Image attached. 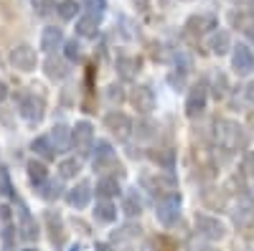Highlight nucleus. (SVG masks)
<instances>
[{
    "label": "nucleus",
    "instance_id": "1",
    "mask_svg": "<svg viewBox=\"0 0 254 251\" xmlns=\"http://www.w3.org/2000/svg\"><path fill=\"white\" fill-rule=\"evenodd\" d=\"M214 137H216V145L226 152H242L247 148V132L239 122L234 119H216L214 122Z\"/></svg>",
    "mask_w": 254,
    "mask_h": 251
},
{
    "label": "nucleus",
    "instance_id": "2",
    "mask_svg": "<svg viewBox=\"0 0 254 251\" xmlns=\"http://www.w3.org/2000/svg\"><path fill=\"white\" fill-rule=\"evenodd\" d=\"M140 185H142V191H147L155 201L178 193V180L171 173H158V170L155 173H142L140 175Z\"/></svg>",
    "mask_w": 254,
    "mask_h": 251
},
{
    "label": "nucleus",
    "instance_id": "3",
    "mask_svg": "<svg viewBox=\"0 0 254 251\" xmlns=\"http://www.w3.org/2000/svg\"><path fill=\"white\" fill-rule=\"evenodd\" d=\"M13 218H15V231H18V236L23 239V241H36L38 239V223H36V218H33V213L28 211V205L20 201V198H15L13 201Z\"/></svg>",
    "mask_w": 254,
    "mask_h": 251
},
{
    "label": "nucleus",
    "instance_id": "4",
    "mask_svg": "<svg viewBox=\"0 0 254 251\" xmlns=\"http://www.w3.org/2000/svg\"><path fill=\"white\" fill-rule=\"evenodd\" d=\"M18 112L28 124H41V119H44V114H46V101L36 92H26L18 101Z\"/></svg>",
    "mask_w": 254,
    "mask_h": 251
},
{
    "label": "nucleus",
    "instance_id": "5",
    "mask_svg": "<svg viewBox=\"0 0 254 251\" xmlns=\"http://www.w3.org/2000/svg\"><path fill=\"white\" fill-rule=\"evenodd\" d=\"M92 148H94V127L87 119H81L71 127V150H76V155L81 157H87L92 155Z\"/></svg>",
    "mask_w": 254,
    "mask_h": 251
},
{
    "label": "nucleus",
    "instance_id": "6",
    "mask_svg": "<svg viewBox=\"0 0 254 251\" xmlns=\"http://www.w3.org/2000/svg\"><path fill=\"white\" fill-rule=\"evenodd\" d=\"M206 104H208V87H206V81H198L188 89V97H186V104H183L186 117L188 119L201 117L206 112Z\"/></svg>",
    "mask_w": 254,
    "mask_h": 251
},
{
    "label": "nucleus",
    "instance_id": "7",
    "mask_svg": "<svg viewBox=\"0 0 254 251\" xmlns=\"http://www.w3.org/2000/svg\"><path fill=\"white\" fill-rule=\"evenodd\" d=\"M193 223H196V231H198V236H201V239H206V241H221V239L226 236V226H224L216 216H208V213H196Z\"/></svg>",
    "mask_w": 254,
    "mask_h": 251
},
{
    "label": "nucleus",
    "instance_id": "8",
    "mask_svg": "<svg viewBox=\"0 0 254 251\" xmlns=\"http://www.w3.org/2000/svg\"><path fill=\"white\" fill-rule=\"evenodd\" d=\"M155 216H158V221L165 228H171L181 218V193H173V196H168V198L155 201Z\"/></svg>",
    "mask_w": 254,
    "mask_h": 251
},
{
    "label": "nucleus",
    "instance_id": "9",
    "mask_svg": "<svg viewBox=\"0 0 254 251\" xmlns=\"http://www.w3.org/2000/svg\"><path fill=\"white\" fill-rule=\"evenodd\" d=\"M10 64H13V69L23 71V74L36 71V66H38V51L31 44H18L10 51Z\"/></svg>",
    "mask_w": 254,
    "mask_h": 251
},
{
    "label": "nucleus",
    "instance_id": "10",
    "mask_svg": "<svg viewBox=\"0 0 254 251\" xmlns=\"http://www.w3.org/2000/svg\"><path fill=\"white\" fill-rule=\"evenodd\" d=\"M104 127H107L117 140H130V135L135 132V122H132L130 117H127L125 112L112 109V112L104 114Z\"/></svg>",
    "mask_w": 254,
    "mask_h": 251
},
{
    "label": "nucleus",
    "instance_id": "11",
    "mask_svg": "<svg viewBox=\"0 0 254 251\" xmlns=\"http://www.w3.org/2000/svg\"><path fill=\"white\" fill-rule=\"evenodd\" d=\"M92 167L94 170H110V167H120L117 165V152L107 140H97L92 148Z\"/></svg>",
    "mask_w": 254,
    "mask_h": 251
},
{
    "label": "nucleus",
    "instance_id": "12",
    "mask_svg": "<svg viewBox=\"0 0 254 251\" xmlns=\"http://www.w3.org/2000/svg\"><path fill=\"white\" fill-rule=\"evenodd\" d=\"M186 33L188 36H193V38H201L206 33H214L219 28V18L216 15H211V13H198V15H190L186 20Z\"/></svg>",
    "mask_w": 254,
    "mask_h": 251
},
{
    "label": "nucleus",
    "instance_id": "13",
    "mask_svg": "<svg viewBox=\"0 0 254 251\" xmlns=\"http://www.w3.org/2000/svg\"><path fill=\"white\" fill-rule=\"evenodd\" d=\"M92 196H94L92 183L89 180H81V183H76L74 188H69V191H66V203L71 208H76V211H84V208L92 203Z\"/></svg>",
    "mask_w": 254,
    "mask_h": 251
},
{
    "label": "nucleus",
    "instance_id": "14",
    "mask_svg": "<svg viewBox=\"0 0 254 251\" xmlns=\"http://www.w3.org/2000/svg\"><path fill=\"white\" fill-rule=\"evenodd\" d=\"M130 104L140 112V114H150L155 109V92L150 87H145V84H137V87H132V94H130Z\"/></svg>",
    "mask_w": 254,
    "mask_h": 251
},
{
    "label": "nucleus",
    "instance_id": "15",
    "mask_svg": "<svg viewBox=\"0 0 254 251\" xmlns=\"http://www.w3.org/2000/svg\"><path fill=\"white\" fill-rule=\"evenodd\" d=\"M231 69H234L239 76H247V74L254 71V53H252L249 46L239 44V46L231 49Z\"/></svg>",
    "mask_w": 254,
    "mask_h": 251
},
{
    "label": "nucleus",
    "instance_id": "16",
    "mask_svg": "<svg viewBox=\"0 0 254 251\" xmlns=\"http://www.w3.org/2000/svg\"><path fill=\"white\" fill-rule=\"evenodd\" d=\"M49 140H51V145H54L56 155L69 152V150H71V127H66V124H61V122L54 124L51 132H49Z\"/></svg>",
    "mask_w": 254,
    "mask_h": 251
},
{
    "label": "nucleus",
    "instance_id": "17",
    "mask_svg": "<svg viewBox=\"0 0 254 251\" xmlns=\"http://www.w3.org/2000/svg\"><path fill=\"white\" fill-rule=\"evenodd\" d=\"M64 44H66V41H64V31L61 28H56V26H46L44 28V33H41V51L44 53L54 56V51L61 49Z\"/></svg>",
    "mask_w": 254,
    "mask_h": 251
},
{
    "label": "nucleus",
    "instance_id": "18",
    "mask_svg": "<svg viewBox=\"0 0 254 251\" xmlns=\"http://www.w3.org/2000/svg\"><path fill=\"white\" fill-rule=\"evenodd\" d=\"M147 160L153 165H158L163 173H171L176 167V150L171 148H155V150H147Z\"/></svg>",
    "mask_w": 254,
    "mask_h": 251
},
{
    "label": "nucleus",
    "instance_id": "19",
    "mask_svg": "<svg viewBox=\"0 0 254 251\" xmlns=\"http://www.w3.org/2000/svg\"><path fill=\"white\" fill-rule=\"evenodd\" d=\"M231 221H234L237 228H252L254 226V205L249 198H244L234 211H231Z\"/></svg>",
    "mask_w": 254,
    "mask_h": 251
},
{
    "label": "nucleus",
    "instance_id": "20",
    "mask_svg": "<svg viewBox=\"0 0 254 251\" xmlns=\"http://www.w3.org/2000/svg\"><path fill=\"white\" fill-rule=\"evenodd\" d=\"M94 193H97V198H102V201L117 198V196H120V180H117L115 175L99 178V180H97V188H94Z\"/></svg>",
    "mask_w": 254,
    "mask_h": 251
},
{
    "label": "nucleus",
    "instance_id": "21",
    "mask_svg": "<svg viewBox=\"0 0 254 251\" xmlns=\"http://www.w3.org/2000/svg\"><path fill=\"white\" fill-rule=\"evenodd\" d=\"M31 152H33L38 160H44V162H51V160L56 157V150H54V145H51L49 135H38V137H33V142H31Z\"/></svg>",
    "mask_w": 254,
    "mask_h": 251
},
{
    "label": "nucleus",
    "instance_id": "22",
    "mask_svg": "<svg viewBox=\"0 0 254 251\" xmlns=\"http://www.w3.org/2000/svg\"><path fill=\"white\" fill-rule=\"evenodd\" d=\"M46 226H49V239H51V244H54L56 249H61V246H64V241H66V234H64L61 216H59V213H54V211H49V213H46Z\"/></svg>",
    "mask_w": 254,
    "mask_h": 251
},
{
    "label": "nucleus",
    "instance_id": "23",
    "mask_svg": "<svg viewBox=\"0 0 254 251\" xmlns=\"http://www.w3.org/2000/svg\"><path fill=\"white\" fill-rule=\"evenodd\" d=\"M26 173H28V180H31V185H33V188L44 185V183L49 180V167H46V162H44V160H38V157L28 160Z\"/></svg>",
    "mask_w": 254,
    "mask_h": 251
},
{
    "label": "nucleus",
    "instance_id": "24",
    "mask_svg": "<svg viewBox=\"0 0 254 251\" xmlns=\"http://www.w3.org/2000/svg\"><path fill=\"white\" fill-rule=\"evenodd\" d=\"M99 15H92V13H87V15H81L79 20H76V36H81V38H97L99 36Z\"/></svg>",
    "mask_w": 254,
    "mask_h": 251
},
{
    "label": "nucleus",
    "instance_id": "25",
    "mask_svg": "<svg viewBox=\"0 0 254 251\" xmlns=\"http://www.w3.org/2000/svg\"><path fill=\"white\" fill-rule=\"evenodd\" d=\"M44 71L51 81H64L69 76V66H66V61L64 58H56V56H49L46 58V64H44Z\"/></svg>",
    "mask_w": 254,
    "mask_h": 251
},
{
    "label": "nucleus",
    "instance_id": "26",
    "mask_svg": "<svg viewBox=\"0 0 254 251\" xmlns=\"http://www.w3.org/2000/svg\"><path fill=\"white\" fill-rule=\"evenodd\" d=\"M208 49H211V53H214V56L229 53V49H234V46H231V36L226 31H214V33L208 36Z\"/></svg>",
    "mask_w": 254,
    "mask_h": 251
},
{
    "label": "nucleus",
    "instance_id": "27",
    "mask_svg": "<svg viewBox=\"0 0 254 251\" xmlns=\"http://www.w3.org/2000/svg\"><path fill=\"white\" fill-rule=\"evenodd\" d=\"M122 213L127 218H137L142 213V201H140V193L137 191H127L122 196Z\"/></svg>",
    "mask_w": 254,
    "mask_h": 251
},
{
    "label": "nucleus",
    "instance_id": "28",
    "mask_svg": "<svg viewBox=\"0 0 254 251\" xmlns=\"http://www.w3.org/2000/svg\"><path fill=\"white\" fill-rule=\"evenodd\" d=\"M94 218H97V223H115L117 221V205L112 201H99L94 205Z\"/></svg>",
    "mask_w": 254,
    "mask_h": 251
},
{
    "label": "nucleus",
    "instance_id": "29",
    "mask_svg": "<svg viewBox=\"0 0 254 251\" xmlns=\"http://www.w3.org/2000/svg\"><path fill=\"white\" fill-rule=\"evenodd\" d=\"M56 170H59V178L61 180H74L81 170V162L76 157H64L59 165H56Z\"/></svg>",
    "mask_w": 254,
    "mask_h": 251
},
{
    "label": "nucleus",
    "instance_id": "30",
    "mask_svg": "<svg viewBox=\"0 0 254 251\" xmlns=\"http://www.w3.org/2000/svg\"><path fill=\"white\" fill-rule=\"evenodd\" d=\"M117 71L122 79H132L137 71H140V58H132V56H120L117 58Z\"/></svg>",
    "mask_w": 254,
    "mask_h": 251
},
{
    "label": "nucleus",
    "instance_id": "31",
    "mask_svg": "<svg viewBox=\"0 0 254 251\" xmlns=\"http://www.w3.org/2000/svg\"><path fill=\"white\" fill-rule=\"evenodd\" d=\"M79 10H81V5L76 3V0H59L56 3V15L61 20H74L79 15Z\"/></svg>",
    "mask_w": 254,
    "mask_h": 251
},
{
    "label": "nucleus",
    "instance_id": "32",
    "mask_svg": "<svg viewBox=\"0 0 254 251\" xmlns=\"http://www.w3.org/2000/svg\"><path fill=\"white\" fill-rule=\"evenodd\" d=\"M0 198H8V201H15V198H18L15 188H13V183H10L8 167H0Z\"/></svg>",
    "mask_w": 254,
    "mask_h": 251
},
{
    "label": "nucleus",
    "instance_id": "33",
    "mask_svg": "<svg viewBox=\"0 0 254 251\" xmlns=\"http://www.w3.org/2000/svg\"><path fill=\"white\" fill-rule=\"evenodd\" d=\"M140 231H142L140 226H130V223H127V226L120 228V231H115V244L120 246L125 241H137L140 239Z\"/></svg>",
    "mask_w": 254,
    "mask_h": 251
},
{
    "label": "nucleus",
    "instance_id": "34",
    "mask_svg": "<svg viewBox=\"0 0 254 251\" xmlns=\"http://www.w3.org/2000/svg\"><path fill=\"white\" fill-rule=\"evenodd\" d=\"M36 193H38V198H44V201H56L61 196V185L56 180H46L44 185L36 188Z\"/></svg>",
    "mask_w": 254,
    "mask_h": 251
},
{
    "label": "nucleus",
    "instance_id": "35",
    "mask_svg": "<svg viewBox=\"0 0 254 251\" xmlns=\"http://www.w3.org/2000/svg\"><path fill=\"white\" fill-rule=\"evenodd\" d=\"M104 97H107V101L112 104V107H120V104L125 101V89H122V84H110L107 92H104Z\"/></svg>",
    "mask_w": 254,
    "mask_h": 251
},
{
    "label": "nucleus",
    "instance_id": "36",
    "mask_svg": "<svg viewBox=\"0 0 254 251\" xmlns=\"http://www.w3.org/2000/svg\"><path fill=\"white\" fill-rule=\"evenodd\" d=\"M229 20H231V26H237V28L247 31V28L254 23V15H252V13H231Z\"/></svg>",
    "mask_w": 254,
    "mask_h": 251
},
{
    "label": "nucleus",
    "instance_id": "37",
    "mask_svg": "<svg viewBox=\"0 0 254 251\" xmlns=\"http://www.w3.org/2000/svg\"><path fill=\"white\" fill-rule=\"evenodd\" d=\"M81 5L87 8V13L99 15V18L107 13V0H81Z\"/></svg>",
    "mask_w": 254,
    "mask_h": 251
},
{
    "label": "nucleus",
    "instance_id": "38",
    "mask_svg": "<svg viewBox=\"0 0 254 251\" xmlns=\"http://www.w3.org/2000/svg\"><path fill=\"white\" fill-rule=\"evenodd\" d=\"M186 251H219L211 241H206V239H188V244H186Z\"/></svg>",
    "mask_w": 254,
    "mask_h": 251
},
{
    "label": "nucleus",
    "instance_id": "39",
    "mask_svg": "<svg viewBox=\"0 0 254 251\" xmlns=\"http://www.w3.org/2000/svg\"><path fill=\"white\" fill-rule=\"evenodd\" d=\"M64 56H66V61H79L81 58V46H79V41L71 38L64 44Z\"/></svg>",
    "mask_w": 254,
    "mask_h": 251
},
{
    "label": "nucleus",
    "instance_id": "40",
    "mask_svg": "<svg viewBox=\"0 0 254 251\" xmlns=\"http://www.w3.org/2000/svg\"><path fill=\"white\" fill-rule=\"evenodd\" d=\"M31 5H33V13L41 15V18H46L51 10H56L54 0H31Z\"/></svg>",
    "mask_w": 254,
    "mask_h": 251
},
{
    "label": "nucleus",
    "instance_id": "41",
    "mask_svg": "<svg viewBox=\"0 0 254 251\" xmlns=\"http://www.w3.org/2000/svg\"><path fill=\"white\" fill-rule=\"evenodd\" d=\"M226 92H229V89H226V76L219 71V74L214 76V97H216V99H224Z\"/></svg>",
    "mask_w": 254,
    "mask_h": 251
},
{
    "label": "nucleus",
    "instance_id": "42",
    "mask_svg": "<svg viewBox=\"0 0 254 251\" xmlns=\"http://www.w3.org/2000/svg\"><path fill=\"white\" fill-rule=\"evenodd\" d=\"M153 130H155V127H153L150 122H137V124H135V135H137V137H153V135H155Z\"/></svg>",
    "mask_w": 254,
    "mask_h": 251
},
{
    "label": "nucleus",
    "instance_id": "43",
    "mask_svg": "<svg viewBox=\"0 0 254 251\" xmlns=\"http://www.w3.org/2000/svg\"><path fill=\"white\" fill-rule=\"evenodd\" d=\"M153 246H155V251H176V244L171 239H165V236H158L153 241Z\"/></svg>",
    "mask_w": 254,
    "mask_h": 251
},
{
    "label": "nucleus",
    "instance_id": "44",
    "mask_svg": "<svg viewBox=\"0 0 254 251\" xmlns=\"http://www.w3.org/2000/svg\"><path fill=\"white\" fill-rule=\"evenodd\" d=\"M244 170H247L249 175H254V150H249V152L244 155Z\"/></svg>",
    "mask_w": 254,
    "mask_h": 251
},
{
    "label": "nucleus",
    "instance_id": "45",
    "mask_svg": "<svg viewBox=\"0 0 254 251\" xmlns=\"http://www.w3.org/2000/svg\"><path fill=\"white\" fill-rule=\"evenodd\" d=\"M168 81H171L173 87H183V81H186V74H183V71H181V74H176V71H173V74H168Z\"/></svg>",
    "mask_w": 254,
    "mask_h": 251
},
{
    "label": "nucleus",
    "instance_id": "46",
    "mask_svg": "<svg viewBox=\"0 0 254 251\" xmlns=\"http://www.w3.org/2000/svg\"><path fill=\"white\" fill-rule=\"evenodd\" d=\"M8 99V84L3 81V79H0V104H3Z\"/></svg>",
    "mask_w": 254,
    "mask_h": 251
},
{
    "label": "nucleus",
    "instance_id": "47",
    "mask_svg": "<svg viewBox=\"0 0 254 251\" xmlns=\"http://www.w3.org/2000/svg\"><path fill=\"white\" fill-rule=\"evenodd\" d=\"M94 251H112V246H110V244H97Z\"/></svg>",
    "mask_w": 254,
    "mask_h": 251
},
{
    "label": "nucleus",
    "instance_id": "48",
    "mask_svg": "<svg viewBox=\"0 0 254 251\" xmlns=\"http://www.w3.org/2000/svg\"><path fill=\"white\" fill-rule=\"evenodd\" d=\"M234 5H254V0H231Z\"/></svg>",
    "mask_w": 254,
    "mask_h": 251
},
{
    "label": "nucleus",
    "instance_id": "49",
    "mask_svg": "<svg viewBox=\"0 0 254 251\" xmlns=\"http://www.w3.org/2000/svg\"><path fill=\"white\" fill-rule=\"evenodd\" d=\"M244 33H247V36H249V41H252V44H254V23H252V26H249V28H247V31H244Z\"/></svg>",
    "mask_w": 254,
    "mask_h": 251
},
{
    "label": "nucleus",
    "instance_id": "50",
    "mask_svg": "<svg viewBox=\"0 0 254 251\" xmlns=\"http://www.w3.org/2000/svg\"><path fill=\"white\" fill-rule=\"evenodd\" d=\"M20 251H38V249H33V246H26V249H20Z\"/></svg>",
    "mask_w": 254,
    "mask_h": 251
},
{
    "label": "nucleus",
    "instance_id": "51",
    "mask_svg": "<svg viewBox=\"0 0 254 251\" xmlns=\"http://www.w3.org/2000/svg\"><path fill=\"white\" fill-rule=\"evenodd\" d=\"M69 251H81V246H79V244H76V246H71V249H69Z\"/></svg>",
    "mask_w": 254,
    "mask_h": 251
},
{
    "label": "nucleus",
    "instance_id": "52",
    "mask_svg": "<svg viewBox=\"0 0 254 251\" xmlns=\"http://www.w3.org/2000/svg\"><path fill=\"white\" fill-rule=\"evenodd\" d=\"M252 127H254V114H252Z\"/></svg>",
    "mask_w": 254,
    "mask_h": 251
}]
</instances>
